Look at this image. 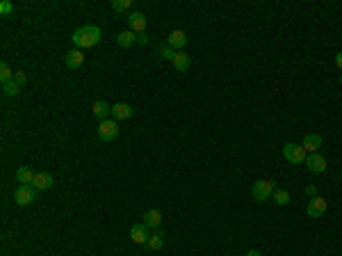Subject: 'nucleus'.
Returning a JSON list of instances; mask_svg holds the SVG:
<instances>
[{
	"label": "nucleus",
	"instance_id": "nucleus-22",
	"mask_svg": "<svg viewBox=\"0 0 342 256\" xmlns=\"http://www.w3.org/2000/svg\"><path fill=\"white\" fill-rule=\"evenodd\" d=\"M272 199L278 204V206H288L292 197H290V192H288V190H276V192H274Z\"/></svg>",
	"mask_w": 342,
	"mask_h": 256
},
{
	"label": "nucleus",
	"instance_id": "nucleus-18",
	"mask_svg": "<svg viewBox=\"0 0 342 256\" xmlns=\"http://www.w3.org/2000/svg\"><path fill=\"white\" fill-rule=\"evenodd\" d=\"M34 172L30 167H18L16 169V174H14V179H16L18 186H32V181H34Z\"/></svg>",
	"mask_w": 342,
	"mask_h": 256
},
{
	"label": "nucleus",
	"instance_id": "nucleus-17",
	"mask_svg": "<svg viewBox=\"0 0 342 256\" xmlns=\"http://www.w3.org/2000/svg\"><path fill=\"white\" fill-rule=\"evenodd\" d=\"M142 222L149 227V229H158L162 224V213L158 211V208H151V211L144 213V218H142Z\"/></svg>",
	"mask_w": 342,
	"mask_h": 256
},
{
	"label": "nucleus",
	"instance_id": "nucleus-16",
	"mask_svg": "<svg viewBox=\"0 0 342 256\" xmlns=\"http://www.w3.org/2000/svg\"><path fill=\"white\" fill-rule=\"evenodd\" d=\"M304 151H308V153H317L320 151V147H322V135H317V133H308V135L304 137Z\"/></svg>",
	"mask_w": 342,
	"mask_h": 256
},
{
	"label": "nucleus",
	"instance_id": "nucleus-13",
	"mask_svg": "<svg viewBox=\"0 0 342 256\" xmlns=\"http://www.w3.org/2000/svg\"><path fill=\"white\" fill-rule=\"evenodd\" d=\"M91 112H94V117H96L98 124H101V121H107V117L112 115V105L105 103V101H96V103L91 105Z\"/></svg>",
	"mask_w": 342,
	"mask_h": 256
},
{
	"label": "nucleus",
	"instance_id": "nucleus-3",
	"mask_svg": "<svg viewBox=\"0 0 342 256\" xmlns=\"http://www.w3.org/2000/svg\"><path fill=\"white\" fill-rule=\"evenodd\" d=\"M283 158L288 160V163H292V165H301V163H306V151H304L301 144H292V142H288V144L283 147Z\"/></svg>",
	"mask_w": 342,
	"mask_h": 256
},
{
	"label": "nucleus",
	"instance_id": "nucleus-9",
	"mask_svg": "<svg viewBox=\"0 0 342 256\" xmlns=\"http://www.w3.org/2000/svg\"><path fill=\"white\" fill-rule=\"evenodd\" d=\"M64 64L69 66V69H80L82 64H85V53H82L80 48H75V50H69V53L64 55Z\"/></svg>",
	"mask_w": 342,
	"mask_h": 256
},
{
	"label": "nucleus",
	"instance_id": "nucleus-29",
	"mask_svg": "<svg viewBox=\"0 0 342 256\" xmlns=\"http://www.w3.org/2000/svg\"><path fill=\"white\" fill-rule=\"evenodd\" d=\"M306 195H308V197H317V188L315 186H308V188H306Z\"/></svg>",
	"mask_w": 342,
	"mask_h": 256
},
{
	"label": "nucleus",
	"instance_id": "nucleus-23",
	"mask_svg": "<svg viewBox=\"0 0 342 256\" xmlns=\"http://www.w3.org/2000/svg\"><path fill=\"white\" fill-rule=\"evenodd\" d=\"M2 92H5V96H16V94L21 92V87H18L16 82H14V78H11L9 82H5V85H2Z\"/></svg>",
	"mask_w": 342,
	"mask_h": 256
},
{
	"label": "nucleus",
	"instance_id": "nucleus-27",
	"mask_svg": "<svg viewBox=\"0 0 342 256\" xmlns=\"http://www.w3.org/2000/svg\"><path fill=\"white\" fill-rule=\"evenodd\" d=\"M11 11H14V5H11L9 0H2V2H0V14L7 16V14H11Z\"/></svg>",
	"mask_w": 342,
	"mask_h": 256
},
{
	"label": "nucleus",
	"instance_id": "nucleus-11",
	"mask_svg": "<svg viewBox=\"0 0 342 256\" xmlns=\"http://www.w3.org/2000/svg\"><path fill=\"white\" fill-rule=\"evenodd\" d=\"M128 25H130V30H133L135 34L146 32V16L142 14V11H133V14L128 16Z\"/></svg>",
	"mask_w": 342,
	"mask_h": 256
},
{
	"label": "nucleus",
	"instance_id": "nucleus-15",
	"mask_svg": "<svg viewBox=\"0 0 342 256\" xmlns=\"http://www.w3.org/2000/svg\"><path fill=\"white\" fill-rule=\"evenodd\" d=\"M171 64L176 66L178 73H185V71H189V66H192V57H189L187 53H182V50H176V57H173Z\"/></svg>",
	"mask_w": 342,
	"mask_h": 256
},
{
	"label": "nucleus",
	"instance_id": "nucleus-6",
	"mask_svg": "<svg viewBox=\"0 0 342 256\" xmlns=\"http://www.w3.org/2000/svg\"><path fill=\"white\" fill-rule=\"evenodd\" d=\"M326 208H329V202H326L324 197H313V199L308 202V208H306V215L313 218V220L322 218V215L326 213Z\"/></svg>",
	"mask_w": 342,
	"mask_h": 256
},
{
	"label": "nucleus",
	"instance_id": "nucleus-19",
	"mask_svg": "<svg viewBox=\"0 0 342 256\" xmlns=\"http://www.w3.org/2000/svg\"><path fill=\"white\" fill-rule=\"evenodd\" d=\"M135 41H137V34H135L133 30H123V32L117 34V44L121 46V48H130Z\"/></svg>",
	"mask_w": 342,
	"mask_h": 256
},
{
	"label": "nucleus",
	"instance_id": "nucleus-24",
	"mask_svg": "<svg viewBox=\"0 0 342 256\" xmlns=\"http://www.w3.org/2000/svg\"><path fill=\"white\" fill-rule=\"evenodd\" d=\"M11 78H14V71L9 69V64H5V62H2V64H0V80H2V85H5V82H9Z\"/></svg>",
	"mask_w": 342,
	"mask_h": 256
},
{
	"label": "nucleus",
	"instance_id": "nucleus-12",
	"mask_svg": "<svg viewBox=\"0 0 342 256\" xmlns=\"http://www.w3.org/2000/svg\"><path fill=\"white\" fill-rule=\"evenodd\" d=\"M53 183H55V179H53V174H50V172H39V174L34 176V181H32L34 190H50V188H53Z\"/></svg>",
	"mask_w": 342,
	"mask_h": 256
},
{
	"label": "nucleus",
	"instance_id": "nucleus-30",
	"mask_svg": "<svg viewBox=\"0 0 342 256\" xmlns=\"http://www.w3.org/2000/svg\"><path fill=\"white\" fill-rule=\"evenodd\" d=\"M336 64H338V69L342 71V50H340V53L336 55Z\"/></svg>",
	"mask_w": 342,
	"mask_h": 256
},
{
	"label": "nucleus",
	"instance_id": "nucleus-14",
	"mask_svg": "<svg viewBox=\"0 0 342 256\" xmlns=\"http://www.w3.org/2000/svg\"><path fill=\"white\" fill-rule=\"evenodd\" d=\"M133 115H135V108L130 103H117V105H112V117H114V119L123 121V119H130Z\"/></svg>",
	"mask_w": 342,
	"mask_h": 256
},
{
	"label": "nucleus",
	"instance_id": "nucleus-20",
	"mask_svg": "<svg viewBox=\"0 0 342 256\" xmlns=\"http://www.w3.org/2000/svg\"><path fill=\"white\" fill-rule=\"evenodd\" d=\"M162 245H165V236H162V231H155V234H151L146 247H149V250H153V252H158V250H162Z\"/></svg>",
	"mask_w": 342,
	"mask_h": 256
},
{
	"label": "nucleus",
	"instance_id": "nucleus-2",
	"mask_svg": "<svg viewBox=\"0 0 342 256\" xmlns=\"http://www.w3.org/2000/svg\"><path fill=\"white\" fill-rule=\"evenodd\" d=\"M274 192H276V183L267 179H260L251 186V197L256 202H267L269 197H274Z\"/></svg>",
	"mask_w": 342,
	"mask_h": 256
},
{
	"label": "nucleus",
	"instance_id": "nucleus-8",
	"mask_svg": "<svg viewBox=\"0 0 342 256\" xmlns=\"http://www.w3.org/2000/svg\"><path fill=\"white\" fill-rule=\"evenodd\" d=\"M306 167H308V172H313V174H324L326 158L320 156V153H308V156H306Z\"/></svg>",
	"mask_w": 342,
	"mask_h": 256
},
{
	"label": "nucleus",
	"instance_id": "nucleus-21",
	"mask_svg": "<svg viewBox=\"0 0 342 256\" xmlns=\"http://www.w3.org/2000/svg\"><path fill=\"white\" fill-rule=\"evenodd\" d=\"M158 55H160L162 60L173 62V57H176V50L171 48V46H167V44H160V46H158Z\"/></svg>",
	"mask_w": 342,
	"mask_h": 256
},
{
	"label": "nucleus",
	"instance_id": "nucleus-26",
	"mask_svg": "<svg viewBox=\"0 0 342 256\" xmlns=\"http://www.w3.org/2000/svg\"><path fill=\"white\" fill-rule=\"evenodd\" d=\"M14 82H16L18 87H25L27 76H25V73H23V71H14Z\"/></svg>",
	"mask_w": 342,
	"mask_h": 256
},
{
	"label": "nucleus",
	"instance_id": "nucleus-32",
	"mask_svg": "<svg viewBox=\"0 0 342 256\" xmlns=\"http://www.w3.org/2000/svg\"><path fill=\"white\" fill-rule=\"evenodd\" d=\"M340 85H342V73H340Z\"/></svg>",
	"mask_w": 342,
	"mask_h": 256
},
{
	"label": "nucleus",
	"instance_id": "nucleus-7",
	"mask_svg": "<svg viewBox=\"0 0 342 256\" xmlns=\"http://www.w3.org/2000/svg\"><path fill=\"white\" fill-rule=\"evenodd\" d=\"M149 238H151V234H149V227H146L144 222H137V224L130 227V240H133L135 245H146Z\"/></svg>",
	"mask_w": 342,
	"mask_h": 256
},
{
	"label": "nucleus",
	"instance_id": "nucleus-1",
	"mask_svg": "<svg viewBox=\"0 0 342 256\" xmlns=\"http://www.w3.org/2000/svg\"><path fill=\"white\" fill-rule=\"evenodd\" d=\"M71 41L75 44V48H91L101 41V27L96 25H82L71 34Z\"/></svg>",
	"mask_w": 342,
	"mask_h": 256
},
{
	"label": "nucleus",
	"instance_id": "nucleus-10",
	"mask_svg": "<svg viewBox=\"0 0 342 256\" xmlns=\"http://www.w3.org/2000/svg\"><path fill=\"white\" fill-rule=\"evenodd\" d=\"M167 46H171L173 50H182L187 46V34L182 32V30H173V32L167 37Z\"/></svg>",
	"mask_w": 342,
	"mask_h": 256
},
{
	"label": "nucleus",
	"instance_id": "nucleus-28",
	"mask_svg": "<svg viewBox=\"0 0 342 256\" xmlns=\"http://www.w3.org/2000/svg\"><path fill=\"white\" fill-rule=\"evenodd\" d=\"M137 44H142V46L149 44V32H139L137 34Z\"/></svg>",
	"mask_w": 342,
	"mask_h": 256
},
{
	"label": "nucleus",
	"instance_id": "nucleus-31",
	"mask_svg": "<svg viewBox=\"0 0 342 256\" xmlns=\"http://www.w3.org/2000/svg\"><path fill=\"white\" fill-rule=\"evenodd\" d=\"M244 256H262V254H260V252H258V250H251V252H246Z\"/></svg>",
	"mask_w": 342,
	"mask_h": 256
},
{
	"label": "nucleus",
	"instance_id": "nucleus-4",
	"mask_svg": "<svg viewBox=\"0 0 342 256\" xmlns=\"http://www.w3.org/2000/svg\"><path fill=\"white\" fill-rule=\"evenodd\" d=\"M37 192L34 190V186H18L16 190H14V202L18 204V206H30V204L37 199Z\"/></svg>",
	"mask_w": 342,
	"mask_h": 256
},
{
	"label": "nucleus",
	"instance_id": "nucleus-5",
	"mask_svg": "<svg viewBox=\"0 0 342 256\" xmlns=\"http://www.w3.org/2000/svg\"><path fill=\"white\" fill-rule=\"evenodd\" d=\"M117 135H119V124L117 121L107 119V121H101V124H98V137H101L103 142L117 140Z\"/></svg>",
	"mask_w": 342,
	"mask_h": 256
},
{
	"label": "nucleus",
	"instance_id": "nucleus-25",
	"mask_svg": "<svg viewBox=\"0 0 342 256\" xmlns=\"http://www.w3.org/2000/svg\"><path fill=\"white\" fill-rule=\"evenodd\" d=\"M130 5H133V0H114V2H112V9L114 11H128Z\"/></svg>",
	"mask_w": 342,
	"mask_h": 256
}]
</instances>
